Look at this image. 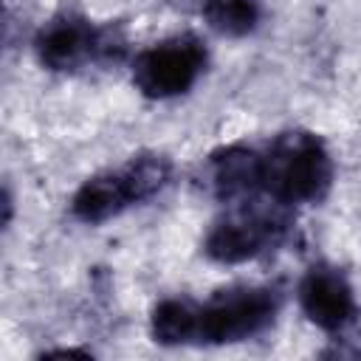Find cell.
I'll list each match as a JSON object with an SVG mask.
<instances>
[{
	"mask_svg": "<svg viewBox=\"0 0 361 361\" xmlns=\"http://www.w3.org/2000/svg\"><path fill=\"white\" fill-rule=\"evenodd\" d=\"M172 180V161L161 152L133 155L116 169L90 175L71 197V214L87 226H99L110 217H118L130 206H138Z\"/></svg>",
	"mask_w": 361,
	"mask_h": 361,
	"instance_id": "2",
	"label": "cell"
},
{
	"mask_svg": "<svg viewBox=\"0 0 361 361\" xmlns=\"http://www.w3.org/2000/svg\"><path fill=\"white\" fill-rule=\"evenodd\" d=\"M288 228H290L288 206L274 200L268 203L243 200L237 203V209H231L209 228L203 240V251L209 259L220 265H240L279 245Z\"/></svg>",
	"mask_w": 361,
	"mask_h": 361,
	"instance_id": "4",
	"label": "cell"
},
{
	"mask_svg": "<svg viewBox=\"0 0 361 361\" xmlns=\"http://www.w3.org/2000/svg\"><path fill=\"white\" fill-rule=\"evenodd\" d=\"M149 333L164 347L195 344L197 336V302L192 299H164L152 307Z\"/></svg>",
	"mask_w": 361,
	"mask_h": 361,
	"instance_id": "9",
	"label": "cell"
},
{
	"mask_svg": "<svg viewBox=\"0 0 361 361\" xmlns=\"http://www.w3.org/2000/svg\"><path fill=\"white\" fill-rule=\"evenodd\" d=\"M200 11L206 25L223 37H245L262 20L259 0H206Z\"/></svg>",
	"mask_w": 361,
	"mask_h": 361,
	"instance_id": "10",
	"label": "cell"
},
{
	"mask_svg": "<svg viewBox=\"0 0 361 361\" xmlns=\"http://www.w3.org/2000/svg\"><path fill=\"white\" fill-rule=\"evenodd\" d=\"M296 296L307 322L324 333H344L358 316L353 285L333 265L307 268V274L299 279Z\"/></svg>",
	"mask_w": 361,
	"mask_h": 361,
	"instance_id": "7",
	"label": "cell"
},
{
	"mask_svg": "<svg viewBox=\"0 0 361 361\" xmlns=\"http://www.w3.org/2000/svg\"><path fill=\"white\" fill-rule=\"evenodd\" d=\"M333 183V158L307 130H285L262 147V195L282 206L319 203Z\"/></svg>",
	"mask_w": 361,
	"mask_h": 361,
	"instance_id": "1",
	"label": "cell"
},
{
	"mask_svg": "<svg viewBox=\"0 0 361 361\" xmlns=\"http://www.w3.org/2000/svg\"><path fill=\"white\" fill-rule=\"evenodd\" d=\"M206 183L217 200L243 203L262 195V149L248 144H228L209 155Z\"/></svg>",
	"mask_w": 361,
	"mask_h": 361,
	"instance_id": "8",
	"label": "cell"
},
{
	"mask_svg": "<svg viewBox=\"0 0 361 361\" xmlns=\"http://www.w3.org/2000/svg\"><path fill=\"white\" fill-rule=\"evenodd\" d=\"M34 54L42 68L65 73L87 62L118 59L124 54V37L113 25H96L82 14L65 11L37 31Z\"/></svg>",
	"mask_w": 361,
	"mask_h": 361,
	"instance_id": "5",
	"label": "cell"
},
{
	"mask_svg": "<svg viewBox=\"0 0 361 361\" xmlns=\"http://www.w3.org/2000/svg\"><path fill=\"white\" fill-rule=\"evenodd\" d=\"M206 59V45L195 34L169 37L133 59V85L147 99L180 96L200 79Z\"/></svg>",
	"mask_w": 361,
	"mask_h": 361,
	"instance_id": "6",
	"label": "cell"
},
{
	"mask_svg": "<svg viewBox=\"0 0 361 361\" xmlns=\"http://www.w3.org/2000/svg\"><path fill=\"white\" fill-rule=\"evenodd\" d=\"M282 307L279 285H228L197 302L195 344H237L265 333Z\"/></svg>",
	"mask_w": 361,
	"mask_h": 361,
	"instance_id": "3",
	"label": "cell"
}]
</instances>
